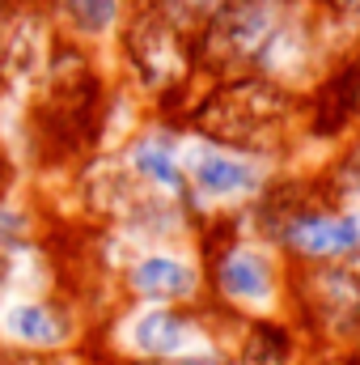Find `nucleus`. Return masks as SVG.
I'll return each mask as SVG.
<instances>
[{
	"label": "nucleus",
	"instance_id": "6",
	"mask_svg": "<svg viewBox=\"0 0 360 365\" xmlns=\"http://www.w3.org/2000/svg\"><path fill=\"white\" fill-rule=\"evenodd\" d=\"M191 187L203 200H250V195L263 191V175L242 153L208 149L191 162Z\"/></svg>",
	"mask_w": 360,
	"mask_h": 365
},
{
	"label": "nucleus",
	"instance_id": "7",
	"mask_svg": "<svg viewBox=\"0 0 360 365\" xmlns=\"http://www.w3.org/2000/svg\"><path fill=\"white\" fill-rule=\"evenodd\" d=\"M127 340L140 357L149 361H170V357H186V344H191V323L174 314L170 306H149L144 314L132 319L127 327Z\"/></svg>",
	"mask_w": 360,
	"mask_h": 365
},
{
	"label": "nucleus",
	"instance_id": "8",
	"mask_svg": "<svg viewBox=\"0 0 360 365\" xmlns=\"http://www.w3.org/2000/svg\"><path fill=\"white\" fill-rule=\"evenodd\" d=\"M132 289L149 302H179V297H191L195 284H199V272L182 259V255H140L132 264Z\"/></svg>",
	"mask_w": 360,
	"mask_h": 365
},
{
	"label": "nucleus",
	"instance_id": "18",
	"mask_svg": "<svg viewBox=\"0 0 360 365\" xmlns=\"http://www.w3.org/2000/svg\"><path fill=\"white\" fill-rule=\"evenodd\" d=\"M352 217H356V230H360V212H352Z\"/></svg>",
	"mask_w": 360,
	"mask_h": 365
},
{
	"label": "nucleus",
	"instance_id": "3",
	"mask_svg": "<svg viewBox=\"0 0 360 365\" xmlns=\"http://www.w3.org/2000/svg\"><path fill=\"white\" fill-rule=\"evenodd\" d=\"M280 247H284L292 259H305V264H344V259L360 255L356 217L344 212V208L309 204V208H301V212L284 225Z\"/></svg>",
	"mask_w": 360,
	"mask_h": 365
},
{
	"label": "nucleus",
	"instance_id": "4",
	"mask_svg": "<svg viewBox=\"0 0 360 365\" xmlns=\"http://www.w3.org/2000/svg\"><path fill=\"white\" fill-rule=\"evenodd\" d=\"M127 56L140 73L144 86L162 90V86H174L186 68V51H182V38H179V21L170 13H140L132 34H127Z\"/></svg>",
	"mask_w": 360,
	"mask_h": 365
},
{
	"label": "nucleus",
	"instance_id": "17",
	"mask_svg": "<svg viewBox=\"0 0 360 365\" xmlns=\"http://www.w3.org/2000/svg\"><path fill=\"white\" fill-rule=\"evenodd\" d=\"M318 4H322V9H335V4H344V0H318Z\"/></svg>",
	"mask_w": 360,
	"mask_h": 365
},
{
	"label": "nucleus",
	"instance_id": "5",
	"mask_svg": "<svg viewBox=\"0 0 360 365\" xmlns=\"http://www.w3.org/2000/svg\"><path fill=\"white\" fill-rule=\"evenodd\" d=\"M216 289L238 306H268L275 293V259L263 247L233 242L216 264Z\"/></svg>",
	"mask_w": 360,
	"mask_h": 365
},
{
	"label": "nucleus",
	"instance_id": "12",
	"mask_svg": "<svg viewBox=\"0 0 360 365\" xmlns=\"http://www.w3.org/2000/svg\"><path fill=\"white\" fill-rule=\"evenodd\" d=\"M60 13L77 34L97 38L119 21V0H60Z\"/></svg>",
	"mask_w": 360,
	"mask_h": 365
},
{
	"label": "nucleus",
	"instance_id": "16",
	"mask_svg": "<svg viewBox=\"0 0 360 365\" xmlns=\"http://www.w3.org/2000/svg\"><path fill=\"white\" fill-rule=\"evenodd\" d=\"M144 365H221L208 353H195V357H170V361H144Z\"/></svg>",
	"mask_w": 360,
	"mask_h": 365
},
{
	"label": "nucleus",
	"instance_id": "13",
	"mask_svg": "<svg viewBox=\"0 0 360 365\" xmlns=\"http://www.w3.org/2000/svg\"><path fill=\"white\" fill-rule=\"evenodd\" d=\"M322 182H327V187H318L322 200H335V204H352V200H360V140L344 149V158L331 166V175H327Z\"/></svg>",
	"mask_w": 360,
	"mask_h": 365
},
{
	"label": "nucleus",
	"instance_id": "14",
	"mask_svg": "<svg viewBox=\"0 0 360 365\" xmlns=\"http://www.w3.org/2000/svg\"><path fill=\"white\" fill-rule=\"evenodd\" d=\"M242 361L246 365H288L292 361V344L284 336V327H271V323H259L242 349Z\"/></svg>",
	"mask_w": 360,
	"mask_h": 365
},
{
	"label": "nucleus",
	"instance_id": "11",
	"mask_svg": "<svg viewBox=\"0 0 360 365\" xmlns=\"http://www.w3.org/2000/svg\"><path fill=\"white\" fill-rule=\"evenodd\" d=\"M127 162H132V175H140L144 182H153V187L166 191V195L186 191V175H182V166H179V153H174V145L162 140V136L136 140Z\"/></svg>",
	"mask_w": 360,
	"mask_h": 365
},
{
	"label": "nucleus",
	"instance_id": "9",
	"mask_svg": "<svg viewBox=\"0 0 360 365\" xmlns=\"http://www.w3.org/2000/svg\"><path fill=\"white\" fill-rule=\"evenodd\" d=\"M0 323H4V331L13 340L34 344V349H51V344H64L68 340L64 314L51 310V306H43V302H13V306H4Z\"/></svg>",
	"mask_w": 360,
	"mask_h": 365
},
{
	"label": "nucleus",
	"instance_id": "10",
	"mask_svg": "<svg viewBox=\"0 0 360 365\" xmlns=\"http://www.w3.org/2000/svg\"><path fill=\"white\" fill-rule=\"evenodd\" d=\"M47 68V26L38 17H26L13 26L9 43H4V77L17 81H34Z\"/></svg>",
	"mask_w": 360,
	"mask_h": 365
},
{
	"label": "nucleus",
	"instance_id": "19",
	"mask_svg": "<svg viewBox=\"0 0 360 365\" xmlns=\"http://www.w3.org/2000/svg\"><path fill=\"white\" fill-rule=\"evenodd\" d=\"M51 365H73V361H51Z\"/></svg>",
	"mask_w": 360,
	"mask_h": 365
},
{
	"label": "nucleus",
	"instance_id": "1",
	"mask_svg": "<svg viewBox=\"0 0 360 365\" xmlns=\"http://www.w3.org/2000/svg\"><path fill=\"white\" fill-rule=\"evenodd\" d=\"M292 110V90L271 86L268 77H238L199 106V128L229 149H268L280 140Z\"/></svg>",
	"mask_w": 360,
	"mask_h": 365
},
{
	"label": "nucleus",
	"instance_id": "2",
	"mask_svg": "<svg viewBox=\"0 0 360 365\" xmlns=\"http://www.w3.org/2000/svg\"><path fill=\"white\" fill-rule=\"evenodd\" d=\"M288 13H292V0H225L208 21V38H203L208 60L225 68L255 64L263 43L284 26Z\"/></svg>",
	"mask_w": 360,
	"mask_h": 365
},
{
	"label": "nucleus",
	"instance_id": "15",
	"mask_svg": "<svg viewBox=\"0 0 360 365\" xmlns=\"http://www.w3.org/2000/svg\"><path fill=\"white\" fill-rule=\"evenodd\" d=\"M17 230H21V212H13V208H0V242L17 238Z\"/></svg>",
	"mask_w": 360,
	"mask_h": 365
}]
</instances>
